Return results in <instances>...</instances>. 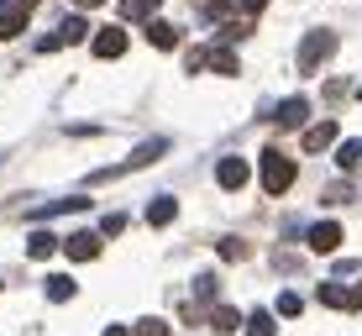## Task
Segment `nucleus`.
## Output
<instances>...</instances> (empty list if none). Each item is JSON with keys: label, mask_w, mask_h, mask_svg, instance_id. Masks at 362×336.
Returning a JSON list of instances; mask_svg holds the SVG:
<instances>
[{"label": "nucleus", "mask_w": 362, "mask_h": 336, "mask_svg": "<svg viewBox=\"0 0 362 336\" xmlns=\"http://www.w3.org/2000/svg\"><path fill=\"white\" fill-rule=\"evenodd\" d=\"M158 6H163V0H121V16L127 21H147Z\"/></svg>", "instance_id": "nucleus-18"}, {"label": "nucleus", "mask_w": 362, "mask_h": 336, "mask_svg": "<svg viewBox=\"0 0 362 336\" xmlns=\"http://www.w3.org/2000/svg\"><path fill=\"white\" fill-rule=\"evenodd\" d=\"M84 37H90V21L84 16H64V27L47 32L37 47H42V53H58V47H74V42H84Z\"/></svg>", "instance_id": "nucleus-4"}, {"label": "nucleus", "mask_w": 362, "mask_h": 336, "mask_svg": "<svg viewBox=\"0 0 362 336\" xmlns=\"http://www.w3.org/2000/svg\"><path fill=\"white\" fill-rule=\"evenodd\" d=\"M357 100H362V84H357Z\"/></svg>", "instance_id": "nucleus-29"}, {"label": "nucleus", "mask_w": 362, "mask_h": 336, "mask_svg": "<svg viewBox=\"0 0 362 336\" xmlns=\"http://www.w3.org/2000/svg\"><path fill=\"white\" fill-rule=\"evenodd\" d=\"M210 320H216V331H236V326H242V315H236L231 305H216V315H210Z\"/></svg>", "instance_id": "nucleus-20"}, {"label": "nucleus", "mask_w": 362, "mask_h": 336, "mask_svg": "<svg viewBox=\"0 0 362 336\" xmlns=\"http://www.w3.org/2000/svg\"><path fill=\"white\" fill-rule=\"evenodd\" d=\"M336 247H341V226H336V221L310 226V253H336Z\"/></svg>", "instance_id": "nucleus-11"}, {"label": "nucleus", "mask_w": 362, "mask_h": 336, "mask_svg": "<svg viewBox=\"0 0 362 336\" xmlns=\"http://www.w3.org/2000/svg\"><path fill=\"white\" fill-rule=\"evenodd\" d=\"M74 6H79V11H95V6H105V0H74Z\"/></svg>", "instance_id": "nucleus-27"}, {"label": "nucleus", "mask_w": 362, "mask_h": 336, "mask_svg": "<svg viewBox=\"0 0 362 336\" xmlns=\"http://www.w3.org/2000/svg\"><path fill=\"white\" fill-rule=\"evenodd\" d=\"M100 336H132V331H121V326H105V331H100Z\"/></svg>", "instance_id": "nucleus-28"}, {"label": "nucleus", "mask_w": 362, "mask_h": 336, "mask_svg": "<svg viewBox=\"0 0 362 336\" xmlns=\"http://www.w3.org/2000/svg\"><path fill=\"white\" fill-rule=\"evenodd\" d=\"M147 42H153V47H179V27H173V21H153V16H147Z\"/></svg>", "instance_id": "nucleus-13"}, {"label": "nucleus", "mask_w": 362, "mask_h": 336, "mask_svg": "<svg viewBox=\"0 0 362 336\" xmlns=\"http://www.w3.org/2000/svg\"><path fill=\"white\" fill-rule=\"evenodd\" d=\"M47 300H53V305L74 300V279H69V273H53V279H47Z\"/></svg>", "instance_id": "nucleus-19"}, {"label": "nucleus", "mask_w": 362, "mask_h": 336, "mask_svg": "<svg viewBox=\"0 0 362 336\" xmlns=\"http://www.w3.org/2000/svg\"><path fill=\"white\" fill-rule=\"evenodd\" d=\"M136 336H168V326H163V320H142V326H136Z\"/></svg>", "instance_id": "nucleus-25"}, {"label": "nucleus", "mask_w": 362, "mask_h": 336, "mask_svg": "<svg viewBox=\"0 0 362 336\" xmlns=\"http://www.w3.org/2000/svg\"><path fill=\"white\" fill-rule=\"evenodd\" d=\"M58 247L74 257V263H90V257H100V236L95 231H74V236H58Z\"/></svg>", "instance_id": "nucleus-7"}, {"label": "nucleus", "mask_w": 362, "mask_h": 336, "mask_svg": "<svg viewBox=\"0 0 362 336\" xmlns=\"http://www.w3.org/2000/svg\"><path fill=\"white\" fill-rule=\"evenodd\" d=\"M305 116H310V100H305V95H289L273 121H279V132H294V127H305Z\"/></svg>", "instance_id": "nucleus-10"}, {"label": "nucleus", "mask_w": 362, "mask_h": 336, "mask_svg": "<svg viewBox=\"0 0 362 336\" xmlns=\"http://www.w3.org/2000/svg\"><path fill=\"white\" fill-rule=\"evenodd\" d=\"M194 294H199V300H216V273H199V279H194Z\"/></svg>", "instance_id": "nucleus-21"}, {"label": "nucleus", "mask_w": 362, "mask_h": 336, "mask_svg": "<svg viewBox=\"0 0 362 336\" xmlns=\"http://www.w3.org/2000/svg\"><path fill=\"white\" fill-rule=\"evenodd\" d=\"M0 6H6V0H0Z\"/></svg>", "instance_id": "nucleus-30"}, {"label": "nucleus", "mask_w": 362, "mask_h": 336, "mask_svg": "<svg viewBox=\"0 0 362 336\" xmlns=\"http://www.w3.org/2000/svg\"><path fill=\"white\" fill-rule=\"evenodd\" d=\"M320 305H331V310H362V284H320Z\"/></svg>", "instance_id": "nucleus-5"}, {"label": "nucleus", "mask_w": 362, "mask_h": 336, "mask_svg": "<svg viewBox=\"0 0 362 336\" xmlns=\"http://www.w3.org/2000/svg\"><path fill=\"white\" fill-rule=\"evenodd\" d=\"M90 47H95V58H121V53H127V32H121V27H105V32L90 37Z\"/></svg>", "instance_id": "nucleus-8"}, {"label": "nucleus", "mask_w": 362, "mask_h": 336, "mask_svg": "<svg viewBox=\"0 0 362 336\" xmlns=\"http://www.w3.org/2000/svg\"><path fill=\"white\" fill-rule=\"evenodd\" d=\"M305 147H310V153H326V147H336V121L310 127V132H305Z\"/></svg>", "instance_id": "nucleus-14"}, {"label": "nucleus", "mask_w": 362, "mask_h": 336, "mask_svg": "<svg viewBox=\"0 0 362 336\" xmlns=\"http://www.w3.org/2000/svg\"><path fill=\"white\" fill-rule=\"evenodd\" d=\"M100 231H105V236H121V231H127V216H105V221H100Z\"/></svg>", "instance_id": "nucleus-24"}, {"label": "nucleus", "mask_w": 362, "mask_h": 336, "mask_svg": "<svg viewBox=\"0 0 362 336\" xmlns=\"http://www.w3.org/2000/svg\"><path fill=\"white\" fill-rule=\"evenodd\" d=\"M294 184V158L279 153V147H263V190L268 195H284Z\"/></svg>", "instance_id": "nucleus-2"}, {"label": "nucleus", "mask_w": 362, "mask_h": 336, "mask_svg": "<svg viewBox=\"0 0 362 336\" xmlns=\"http://www.w3.org/2000/svg\"><path fill=\"white\" fill-rule=\"evenodd\" d=\"M58 253V236L53 231H32L27 236V257H53Z\"/></svg>", "instance_id": "nucleus-15"}, {"label": "nucleus", "mask_w": 362, "mask_h": 336, "mask_svg": "<svg viewBox=\"0 0 362 336\" xmlns=\"http://www.w3.org/2000/svg\"><path fill=\"white\" fill-rule=\"evenodd\" d=\"M331 53H336V32H326V27L305 32V42H299V74H315Z\"/></svg>", "instance_id": "nucleus-3"}, {"label": "nucleus", "mask_w": 362, "mask_h": 336, "mask_svg": "<svg viewBox=\"0 0 362 336\" xmlns=\"http://www.w3.org/2000/svg\"><path fill=\"white\" fill-rule=\"evenodd\" d=\"M27 16H32L27 0H6V6H0V37H6V42L21 37V32H27Z\"/></svg>", "instance_id": "nucleus-6"}, {"label": "nucleus", "mask_w": 362, "mask_h": 336, "mask_svg": "<svg viewBox=\"0 0 362 336\" xmlns=\"http://www.w3.org/2000/svg\"><path fill=\"white\" fill-rule=\"evenodd\" d=\"M247 173H252V168H247V158H221V163H216V179H221V190H242V184H247Z\"/></svg>", "instance_id": "nucleus-9"}, {"label": "nucleus", "mask_w": 362, "mask_h": 336, "mask_svg": "<svg viewBox=\"0 0 362 336\" xmlns=\"http://www.w3.org/2000/svg\"><path fill=\"white\" fill-rule=\"evenodd\" d=\"M299 310H305V305H299V294H279V315H289V320H294Z\"/></svg>", "instance_id": "nucleus-23"}, {"label": "nucleus", "mask_w": 362, "mask_h": 336, "mask_svg": "<svg viewBox=\"0 0 362 336\" xmlns=\"http://www.w3.org/2000/svg\"><path fill=\"white\" fill-rule=\"evenodd\" d=\"M242 326H247V336H279V326H273V315H268V310H252V315H247Z\"/></svg>", "instance_id": "nucleus-16"}, {"label": "nucleus", "mask_w": 362, "mask_h": 336, "mask_svg": "<svg viewBox=\"0 0 362 336\" xmlns=\"http://www.w3.org/2000/svg\"><path fill=\"white\" fill-rule=\"evenodd\" d=\"M236 6H242V11H247V16H257V11H263V6H268V0H236Z\"/></svg>", "instance_id": "nucleus-26"}, {"label": "nucleus", "mask_w": 362, "mask_h": 336, "mask_svg": "<svg viewBox=\"0 0 362 336\" xmlns=\"http://www.w3.org/2000/svg\"><path fill=\"white\" fill-rule=\"evenodd\" d=\"M336 163H341V173H357L362 168V142H341L336 147Z\"/></svg>", "instance_id": "nucleus-17"}, {"label": "nucleus", "mask_w": 362, "mask_h": 336, "mask_svg": "<svg viewBox=\"0 0 362 336\" xmlns=\"http://www.w3.org/2000/svg\"><path fill=\"white\" fill-rule=\"evenodd\" d=\"M173 216H179V200H173V195H158V200L147 205V226H173Z\"/></svg>", "instance_id": "nucleus-12"}, {"label": "nucleus", "mask_w": 362, "mask_h": 336, "mask_svg": "<svg viewBox=\"0 0 362 336\" xmlns=\"http://www.w3.org/2000/svg\"><path fill=\"white\" fill-rule=\"evenodd\" d=\"M163 153H168L163 137H158V142H142V147H136V153L127 158V163H116V168H95V173H90V184H105V179H121V173H132V168H147V163H158Z\"/></svg>", "instance_id": "nucleus-1"}, {"label": "nucleus", "mask_w": 362, "mask_h": 336, "mask_svg": "<svg viewBox=\"0 0 362 336\" xmlns=\"http://www.w3.org/2000/svg\"><path fill=\"white\" fill-rule=\"evenodd\" d=\"M221 257H226V263H236V257H247V247L236 242V236H226V242H221Z\"/></svg>", "instance_id": "nucleus-22"}]
</instances>
